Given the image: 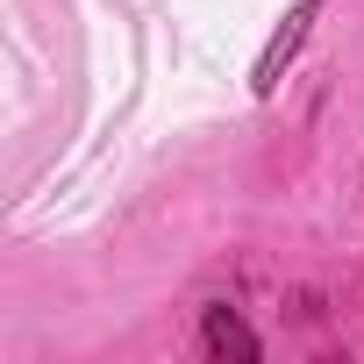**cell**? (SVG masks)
<instances>
[{
    "label": "cell",
    "instance_id": "1",
    "mask_svg": "<svg viewBox=\"0 0 364 364\" xmlns=\"http://www.w3.org/2000/svg\"><path fill=\"white\" fill-rule=\"evenodd\" d=\"M200 343H208V357H257V336L243 328V314H236V307H208Z\"/></svg>",
    "mask_w": 364,
    "mask_h": 364
},
{
    "label": "cell",
    "instance_id": "2",
    "mask_svg": "<svg viewBox=\"0 0 364 364\" xmlns=\"http://www.w3.org/2000/svg\"><path fill=\"white\" fill-rule=\"evenodd\" d=\"M314 8H321V0H307V8H293V22H286V29L272 36V50H264V65H257V93H264V86L279 79V58H293V43L307 36V22H314Z\"/></svg>",
    "mask_w": 364,
    "mask_h": 364
}]
</instances>
